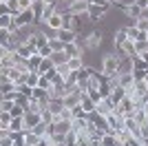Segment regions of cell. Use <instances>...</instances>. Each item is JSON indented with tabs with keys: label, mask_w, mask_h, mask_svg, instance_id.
Masks as SVG:
<instances>
[{
	"label": "cell",
	"mask_w": 148,
	"mask_h": 146,
	"mask_svg": "<svg viewBox=\"0 0 148 146\" xmlns=\"http://www.w3.org/2000/svg\"><path fill=\"white\" fill-rule=\"evenodd\" d=\"M117 67H119V53H115V51H106V53L102 55L99 73L106 75V78H113V75H117Z\"/></svg>",
	"instance_id": "6da1fadb"
},
{
	"label": "cell",
	"mask_w": 148,
	"mask_h": 146,
	"mask_svg": "<svg viewBox=\"0 0 148 146\" xmlns=\"http://www.w3.org/2000/svg\"><path fill=\"white\" fill-rule=\"evenodd\" d=\"M108 11H111V7H108V5H93V2H91V7H88V13H86V16L91 18L93 24H97L102 18H106V13H108Z\"/></svg>",
	"instance_id": "7a4b0ae2"
},
{
	"label": "cell",
	"mask_w": 148,
	"mask_h": 146,
	"mask_svg": "<svg viewBox=\"0 0 148 146\" xmlns=\"http://www.w3.org/2000/svg\"><path fill=\"white\" fill-rule=\"evenodd\" d=\"M38 18H36V11L33 7L31 9H25V11H18L16 13V27H27V24H36Z\"/></svg>",
	"instance_id": "3957f363"
},
{
	"label": "cell",
	"mask_w": 148,
	"mask_h": 146,
	"mask_svg": "<svg viewBox=\"0 0 148 146\" xmlns=\"http://www.w3.org/2000/svg\"><path fill=\"white\" fill-rule=\"evenodd\" d=\"M25 73L20 71L18 67H9V69H0V80H9V82H16L18 84L20 80H22Z\"/></svg>",
	"instance_id": "277c9868"
},
{
	"label": "cell",
	"mask_w": 148,
	"mask_h": 146,
	"mask_svg": "<svg viewBox=\"0 0 148 146\" xmlns=\"http://www.w3.org/2000/svg\"><path fill=\"white\" fill-rule=\"evenodd\" d=\"M135 71V62L130 55H119V67H117V75H124V73H133Z\"/></svg>",
	"instance_id": "5b68a950"
},
{
	"label": "cell",
	"mask_w": 148,
	"mask_h": 146,
	"mask_svg": "<svg viewBox=\"0 0 148 146\" xmlns=\"http://www.w3.org/2000/svg\"><path fill=\"white\" fill-rule=\"evenodd\" d=\"M51 126H53V135H66L69 131L73 128V122L71 120H60V117H58Z\"/></svg>",
	"instance_id": "8992f818"
},
{
	"label": "cell",
	"mask_w": 148,
	"mask_h": 146,
	"mask_svg": "<svg viewBox=\"0 0 148 146\" xmlns=\"http://www.w3.org/2000/svg\"><path fill=\"white\" fill-rule=\"evenodd\" d=\"M44 24H47V29H51V31H60L62 27H64V16L56 11L49 20H47V22H44Z\"/></svg>",
	"instance_id": "52a82bcc"
},
{
	"label": "cell",
	"mask_w": 148,
	"mask_h": 146,
	"mask_svg": "<svg viewBox=\"0 0 148 146\" xmlns=\"http://www.w3.org/2000/svg\"><path fill=\"white\" fill-rule=\"evenodd\" d=\"M66 93H69V89L64 84H53L49 89V100H64Z\"/></svg>",
	"instance_id": "ba28073f"
},
{
	"label": "cell",
	"mask_w": 148,
	"mask_h": 146,
	"mask_svg": "<svg viewBox=\"0 0 148 146\" xmlns=\"http://www.w3.org/2000/svg\"><path fill=\"white\" fill-rule=\"evenodd\" d=\"M88 7H91V0H82V2H71V13L73 16H86Z\"/></svg>",
	"instance_id": "9c48e42d"
},
{
	"label": "cell",
	"mask_w": 148,
	"mask_h": 146,
	"mask_svg": "<svg viewBox=\"0 0 148 146\" xmlns=\"http://www.w3.org/2000/svg\"><path fill=\"white\" fill-rule=\"evenodd\" d=\"M102 146H124V142L117 137V133L106 131V133L102 135Z\"/></svg>",
	"instance_id": "30bf717a"
},
{
	"label": "cell",
	"mask_w": 148,
	"mask_h": 146,
	"mask_svg": "<svg viewBox=\"0 0 148 146\" xmlns=\"http://www.w3.org/2000/svg\"><path fill=\"white\" fill-rule=\"evenodd\" d=\"M73 131L80 135V137H84L86 131H88V117H75L73 120Z\"/></svg>",
	"instance_id": "8fae6325"
},
{
	"label": "cell",
	"mask_w": 148,
	"mask_h": 146,
	"mask_svg": "<svg viewBox=\"0 0 148 146\" xmlns=\"http://www.w3.org/2000/svg\"><path fill=\"white\" fill-rule=\"evenodd\" d=\"M106 124H108V131H119V128L124 126V117L115 115V113H111V115H106Z\"/></svg>",
	"instance_id": "7c38bea8"
},
{
	"label": "cell",
	"mask_w": 148,
	"mask_h": 146,
	"mask_svg": "<svg viewBox=\"0 0 148 146\" xmlns=\"http://www.w3.org/2000/svg\"><path fill=\"white\" fill-rule=\"evenodd\" d=\"M117 53H119V55H130V58H135V55H137V51H135V40H130V38H128V40H126V42L117 49Z\"/></svg>",
	"instance_id": "4fadbf2b"
},
{
	"label": "cell",
	"mask_w": 148,
	"mask_h": 146,
	"mask_svg": "<svg viewBox=\"0 0 148 146\" xmlns=\"http://www.w3.org/2000/svg\"><path fill=\"white\" fill-rule=\"evenodd\" d=\"M77 36H80L77 31H69V29H60V31H58V38H60V40H62L64 44L75 42V40H77Z\"/></svg>",
	"instance_id": "5bb4252c"
},
{
	"label": "cell",
	"mask_w": 148,
	"mask_h": 146,
	"mask_svg": "<svg viewBox=\"0 0 148 146\" xmlns=\"http://www.w3.org/2000/svg\"><path fill=\"white\" fill-rule=\"evenodd\" d=\"M25 122H27V128H33L36 124H40V122H42V113L27 111V113H25Z\"/></svg>",
	"instance_id": "9a60e30c"
},
{
	"label": "cell",
	"mask_w": 148,
	"mask_h": 146,
	"mask_svg": "<svg viewBox=\"0 0 148 146\" xmlns=\"http://www.w3.org/2000/svg\"><path fill=\"white\" fill-rule=\"evenodd\" d=\"M119 86H122L124 91L133 89V86H135V73H124V75H119Z\"/></svg>",
	"instance_id": "2e32d148"
},
{
	"label": "cell",
	"mask_w": 148,
	"mask_h": 146,
	"mask_svg": "<svg viewBox=\"0 0 148 146\" xmlns=\"http://www.w3.org/2000/svg\"><path fill=\"white\" fill-rule=\"evenodd\" d=\"M22 140H25V146H40V135H36L33 131H25L22 133Z\"/></svg>",
	"instance_id": "e0dca14e"
},
{
	"label": "cell",
	"mask_w": 148,
	"mask_h": 146,
	"mask_svg": "<svg viewBox=\"0 0 148 146\" xmlns=\"http://www.w3.org/2000/svg\"><path fill=\"white\" fill-rule=\"evenodd\" d=\"M51 60H53V64H56V67H60V64H69V60H71V58H69L66 51H53V53H51Z\"/></svg>",
	"instance_id": "ac0fdd59"
},
{
	"label": "cell",
	"mask_w": 148,
	"mask_h": 146,
	"mask_svg": "<svg viewBox=\"0 0 148 146\" xmlns=\"http://www.w3.org/2000/svg\"><path fill=\"white\" fill-rule=\"evenodd\" d=\"M80 106H82V109H84V113H86V115H88V113H93V111L97 109V104L93 102V100H91V97L86 95V93L82 95V102H80Z\"/></svg>",
	"instance_id": "d6986e66"
},
{
	"label": "cell",
	"mask_w": 148,
	"mask_h": 146,
	"mask_svg": "<svg viewBox=\"0 0 148 146\" xmlns=\"http://www.w3.org/2000/svg\"><path fill=\"white\" fill-rule=\"evenodd\" d=\"M42 60H44V58H42V55H40V53L31 55L29 60H27V62H29V69H31V71H33V73H38V71H40V64H42Z\"/></svg>",
	"instance_id": "ffe728a7"
},
{
	"label": "cell",
	"mask_w": 148,
	"mask_h": 146,
	"mask_svg": "<svg viewBox=\"0 0 148 146\" xmlns=\"http://www.w3.org/2000/svg\"><path fill=\"white\" fill-rule=\"evenodd\" d=\"M86 95L91 97V100H93L95 104H99L102 100H104V95H102V91H99L97 86H88V89H86Z\"/></svg>",
	"instance_id": "44dd1931"
},
{
	"label": "cell",
	"mask_w": 148,
	"mask_h": 146,
	"mask_svg": "<svg viewBox=\"0 0 148 146\" xmlns=\"http://www.w3.org/2000/svg\"><path fill=\"white\" fill-rule=\"evenodd\" d=\"M86 67V62H84V58H71L69 60V69L71 71H80V69Z\"/></svg>",
	"instance_id": "7402d4cb"
},
{
	"label": "cell",
	"mask_w": 148,
	"mask_h": 146,
	"mask_svg": "<svg viewBox=\"0 0 148 146\" xmlns=\"http://www.w3.org/2000/svg\"><path fill=\"white\" fill-rule=\"evenodd\" d=\"M11 120H13V115L9 111H0V128H9L11 126Z\"/></svg>",
	"instance_id": "603a6c76"
},
{
	"label": "cell",
	"mask_w": 148,
	"mask_h": 146,
	"mask_svg": "<svg viewBox=\"0 0 148 146\" xmlns=\"http://www.w3.org/2000/svg\"><path fill=\"white\" fill-rule=\"evenodd\" d=\"M108 97H111V100H113L115 104H119V102L124 100V97H126V91H124L122 86H117V89H113V91H111V95H108Z\"/></svg>",
	"instance_id": "cb8c5ba5"
},
{
	"label": "cell",
	"mask_w": 148,
	"mask_h": 146,
	"mask_svg": "<svg viewBox=\"0 0 148 146\" xmlns=\"http://www.w3.org/2000/svg\"><path fill=\"white\" fill-rule=\"evenodd\" d=\"M62 109H64V104H62V100H51L49 102V111L53 113V115H60Z\"/></svg>",
	"instance_id": "d4e9b609"
},
{
	"label": "cell",
	"mask_w": 148,
	"mask_h": 146,
	"mask_svg": "<svg viewBox=\"0 0 148 146\" xmlns=\"http://www.w3.org/2000/svg\"><path fill=\"white\" fill-rule=\"evenodd\" d=\"M49 47H51V51H64V47H66V44L62 42L60 38H49Z\"/></svg>",
	"instance_id": "484cf974"
},
{
	"label": "cell",
	"mask_w": 148,
	"mask_h": 146,
	"mask_svg": "<svg viewBox=\"0 0 148 146\" xmlns=\"http://www.w3.org/2000/svg\"><path fill=\"white\" fill-rule=\"evenodd\" d=\"M27 111H36V113H42V102H40V100H36V97H29Z\"/></svg>",
	"instance_id": "4316f807"
},
{
	"label": "cell",
	"mask_w": 148,
	"mask_h": 146,
	"mask_svg": "<svg viewBox=\"0 0 148 146\" xmlns=\"http://www.w3.org/2000/svg\"><path fill=\"white\" fill-rule=\"evenodd\" d=\"M27 84H29L31 89H36V86L40 84V73H33V71H31L29 75H27Z\"/></svg>",
	"instance_id": "83f0119b"
},
{
	"label": "cell",
	"mask_w": 148,
	"mask_h": 146,
	"mask_svg": "<svg viewBox=\"0 0 148 146\" xmlns=\"http://www.w3.org/2000/svg\"><path fill=\"white\" fill-rule=\"evenodd\" d=\"M135 51H137V55L148 53V40H139V42H135Z\"/></svg>",
	"instance_id": "f1b7e54d"
},
{
	"label": "cell",
	"mask_w": 148,
	"mask_h": 146,
	"mask_svg": "<svg viewBox=\"0 0 148 146\" xmlns=\"http://www.w3.org/2000/svg\"><path fill=\"white\" fill-rule=\"evenodd\" d=\"M13 106H16V102H13L11 97H2V102H0V111H11Z\"/></svg>",
	"instance_id": "f546056e"
},
{
	"label": "cell",
	"mask_w": 148,
	"mask_h": 146,
	"mask_svg": "<svg viewBox=\"0 0 148 146\" xmlns=\"http://www.w3.org/2000/svg\"><path fill=\"white\" fill-rule=\"evenodd\" d=\"M56 120H58V115H53L49 109H44V111H42V122H47V124H53Z\"/></svg>",
	"instance_id": "4dcf8cb0"
},
{
	"label": "cell",
	"mask_w": 148,
	"mask_h": 146,
	"mask_svg": "<svg viewBox=\"0 0 148 146\" xmlns=\"http://www.w3.org/2000/svg\"><path fill=\"white\" fill-rule=\"evenodd\" d=\"M133 117H135V120L139 122V124H144V122H148V115H146V113H144L142 109H137L135 113H133Z\"/></svg>",
	"instance_id": "1f68e13d"
},
{
	"label": "cell",
	"mask_w": 148,
	"mask_h": 146,
	"mask_svg": "<svg viewBox=\"0 0 148 146\" xmlns=\"http://www.w3.org/2000/svg\"><path fill=\"white\" fill-rule=\"evenodd\" d=\"M135 27L139 31H148V18H137L135 20Z\"/></svg>",
	"instance_id": "d6a6232c"
},
{
	"label": "cell",
	"mask_w": 148,
	"mask_h": 146,
	"mask_svg": "<svg viewBox=\"0 0 148 146\" xmlns=\"http://www.w3.org/2000/svg\"><path fill=\"white\" fill-rule=\"evenodd\" d=\"M139 0H117L115 2V7H119V9H124V7H133V5H137Z\"/></svg>",
	"instance_id": "836d02e7"
},
{
	"label": "cell",
	"mask_w": 148,
	"mask_h": 146,
	"mask_svg": "<svg viewBox=\"0 0 148 146\" xmlns=\"http://www.w3.org/2000/svg\"><path fill=\"white\" fill-rule=\"evenodd\" d=\"M38 53L42 55V58H51V53H53V51H51V47H49V44H44V47H40V49H38Z\"/></svg>",
	"instance_id": "e575fe53"
},
{
	"label": "cell",
	"mask_w": 148,
	"mask_h": 146,
	"mask_svg": "<svg viewBox=\"0 0 148 146\" xmlns=\"http://www.w3.org/2000/svg\"><path fill=\"white\" fill-rule=\"evenodd\" d=\"M139 135H142V140H148V122L139 124Z\"/></svg>",
	"instance_id": "d590c367"
},
{
	"label": "cell",
	"mask_w": 148,
	"mask_h": 146,
	"mask_svg": "<svg viewBox=\"0 0 148 146\" xmlns=\"http://www.w3.org/2000/svg\"><path fill=\"white\" fill-rule=\"evenodd\" d=\"M93 5H108V7H115V0H91Z\"/></svg>",
	"instance_id": "8d00e7d4"
},
{
	"label": "cell",
	"mask_w": 148,
	"mask_h": 146,
	"mask_svg": "<svg viewBox=\"0 0 148 146\" xmlns=\"http://www.w3.org/2000/svg\"><path fill=\"white\" fill-rule=\"evenodd\" d=\"M142 111H144V113L148 115V100H144V104H142Z\"/></svg>",
	"instance_id": "74e56055"
},
{
	"label": "cell",
	"mask_w": 148,
	"mask_h": 146,
	"mask_svg": "<svg viewBox=\"0 0 148 146\" xmlns=\"http://www.w3.org/2000/svg\"><path fill=\"white\" fill-rule=\"evenodd\" d=\"M42 2H44V5H53V7H56V2H58V0H42Z\"/></svg>",
	"instance_id": "f35d334b"
},
{
	"label": "cell",
	"mask_w": 148,
	"mask_h": 146,
	"mask_svg": "<svg viewBox=\"0 0 148 146\" xmlns=\"http://www.w3.org/2000/svg\"><path fill=\"white\" fill-rule=\"evenodd\" d=\"M144 80H146V84H148V71H146V75H144Z\"/></svg>",
	"instance_id": "ab89813d"
},
{
	"label": "cell",
	"mask_w": 148,
	"mask_h": 146,
	"mask_svg": "<svg viewBox=\"0 0 148 146\" xmlns=\"http://www.w3.org/2000/svg\"><path fill=\"white\" fill-rule=\"evenodd\" d=\"M69 2H82V0H69Z\"/></svg>",
	"instance_id": "60d3db41"
},
{
	"label": "cell",
	"mask_w": 148,
	"mask_h": 146,
	"mask_svg": "<svg viewBox=\"0 0 148 146\" xmlns=\"http://www.w3.org/2000/svg\"><path fill=\"white\" fill-rule=\"evenodd\" d=\"M142 146H148V142H146V140H144V144H142Z\"/></svg>",
	"instance_id": "b9f144b4"
},
{
	"label": "cell",
	"mask_w": 148,
	"mask_h": 146,
	"mask_svg": "<svg viewBox=\"0 0 148 146\" xmlns=\"http://www.w3.org/2000/svg\"><path fill=\"white\" fill-rule=\"evenodd\" d=\"M115 2H117V0H115Z\"/></svg>",
	"instance_id": "7bdbcfd3"
}]
</instances>
